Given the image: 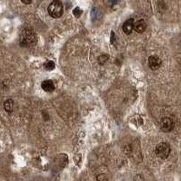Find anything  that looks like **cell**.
Returning <instances> with one entry per match:
<instances>
[{"mask_svg": "<svg viewBox=\"0 0 181 181\" xmlns=\"http://www.w3.org/2000/svg\"><path fill=\"white\" fill-rule=\"evenodd\" d=\"M38 42V36L34 30L30 27H26L20 35V43L22 47L29 48L35 46Z\"/></svg>", "mask_w": 181, "mask_h": 181, "instance_id": "6da1fadb", "label": "cell"}, {"mask_svg": "<svg viewBox=\"0 0 181 181\" xmlns=\"http://www.w3.org/2000/svg\"><path fill=\"white\" fill-rule=\"evenodd\" d=\"M49 15L54 19H59L64 13V6L62 2L59 0L54 1L48 6Z\"/></svg>", "mask_w": 181, "mask_h": 181, "instance_id": "7a4b0ae2", "label": "cell"}, {"mask_svg": "<svg viewBox=\"0 0 181 181\" xmlns=\"http://www.w3.org/2000/svg\"><path fill=\"white\" fill-rule=\"evenodd\" d=\"M124 153L129 157L142 156L140 147L138 141L134 140L131 143H125L123 146Z\"/></svg>", "mask_w": 181, "mask_h": 181, "instance_id": "3957f363", "label": "cell"}, {"mask_svg": "<svg viewBox=\"0 0 181 181\" xmlns=\"http://www.w3.org/2000/svg\"><path fill=\"white\" fill-rule=\"evenodd\" d=\"M155 152L156 155L160 158L167 159L171 152L170 146L168 143L161 142L156 146Z\"/></svg>", "mask_w": 181, "mask_h": 181, "instance_id": "277c9868", "label": "cell"}, {"mask_svg": "<svg viewBox=\"0 0 181 181\" xmlns=\"http://www.w3.org/2000/svg\"><path fill=\"white\" fill-rule=\"evenodd\" d=\"M160 127L165 133L171 132L175 127V122L170 118H163L160 122Z\"/></svg>", "mask_w": 181, "mask_h": 181, "instance_id": "5b68a950", "label": "cell"}, {"mask_svg": "<svg viewBox=\"0 0 181 181\" xmlns=\"http://www.w3.org/2000/svg\"><path fill=\"white\" fill-rule=\"evenodd\" d=\"M149 67L152 70H158L162 64V61L157 55H151L148 58Z\"/></svg>", "mask_w": 181, "mask_h": 181, "instance_id": "8992f818", "label": "cell"}, {"mask_svg": "<svg viewBox=\"0 0 181 181\" xmlns=\"http://www.w3.org/2000/svg\"><path fill=\"white\" fill-rule=\"evenodd\" d=\"M134 21L133 19L128 20L122 26L123 31L126 35H130L132 32L134 27Z\"/></svg>", "mask_w": 181, "mask_h": 181, "instance_id": "52a82bcc", "label": "cell"}, {"mask_svg": "<svg viewBox=\"0 0 181 181\" xmlns=\"http://www.w3.org/2000/svg\"><path fill=\"white\" fill-rule=\"evenodd\" d=\"M147 24L143 19L140 20L134 24L133 29L134 30L139 34H142L147 28Z\"/></svg>", "mask_w": 181, "mask_h": 181, "instance_id": "ba28073f", "label": "cell"}, {"mask_svg": "<svg viewBox=\"0 0 181 181\" xmlns=\"http://www.w3.org/2000/svg\"><path fill=\"white\" fill-rule=\"evenodd\" d=\"M42 89L46 92H52L55 90V85L51 80H46L42 83Z\"/></svg>", "mask_w": 181, "mask_h": 181, "instance_id": "9c48e42d", "label": "cell"}, {"mask_svg": "<svg viewBox=\"0 0 181 181\" xmlns=\"http://www.w3.org/2000/svg\"><path fill=\"white\" fill-rule=\"evenodd\" d=\"M67 161V158L66 155L61 154L58 156V157L56 159V164L58 165V166L61 168L66 165Z\"/></svg>", "mask_w": 181, "mask_h": 181, "instance_id": "30bf717a", "label": "cell"}, {"mask_svg": "<svg viewBox=\"0 0 181 181\" xmlns=\"http://www.w3.org/2000/svg\"><path fill=\"white\" fill-rule=\"evenodd\" d=\"M3 107H4V109H5V111L9 113H11L13 110V101L12 99H7L4 103Z\"/></svg>", "mask_w": 181, "mask_h": 181, "instance_id": "8fae6325", "label": "cell"}, {"mask_svg": "<svg viewBox=\"0 0 181 181\" xmlns=\"http://www.w3.org/2000/svg\"><path fill=\"white\" fill-rule=\"evenodd\" d=\"M44 67L46 70H48V71H51V70H54V69L55 68V64L54 61H47L44 64Z\"/></svg>", "mask_w": 181, "mask_h": 181, "instance_id": "7c38bea8", "label": "cell"}, {"mask_svg": "<svg viewBox=\"0 0 181 181\" xmlns=\"http://www.w3.org/2000/svg\"><path fill=\"white\" fill-rule=\"evenodd\" d=\"M73 13L74 16H75L77 18H79L82 15L83 11L81 10L79 7H76L75 9H74L73 11Z\"/></svg>", "mask_w": 181, "mask_h": 181, "instance_id": "4fadbf2b", "label": "cell"}, {"mask_svg": "<svg viewBox=\"0 0 181 181\" xmlns=\"http://www.w3.org/2000/svg\"><path fill=\"white\" fill-rule=\"evenodd\" d=\"M96 180L97 181H108V178L104 174L98 175L96 177Z\"/></svg>", "mask_w": 181, "mask_h": 181, "instance_id": "5bb4252c", "label": "cell"}, {"mask_svg": "<svg viewBox=\"0 0 181 181\" xmlns=\"http://www.w3.org/2000/svg\"><path fill=\"white\" fill-rule=\"evenodd\" d=\"M21 2H24V3H26V4H30V3L32 2V1H27V0H22L21 1Z\"/></svg>", "mask_w": 181, "mask_h": 181, "instance_id": "9a60e30c", "label": "cell"}]
</instances>
